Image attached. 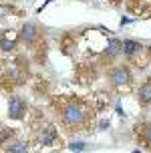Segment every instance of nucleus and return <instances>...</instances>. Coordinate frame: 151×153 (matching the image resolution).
Masks as SVG:
<instances>
[{
	"mask_svg": "<svg viewBox=\"0 0 151 153\" xmlns=\"http://www.w3.org/2000/svg\"><path fill=\"white\" fill-rule=\"evenodd\" d=\"M60 123L65 125V129L67 131H81L87 127V123L91 121V113L89 107H85L81 101H65L62 105H60Z\"/></svg>",
	"mask_w": 151,
	"mask_h": 153,
	"instance_id": "f257e3e1",
	"label": "nucleus"
},
{
	"mask_svg": "<svg viewBox=\"0 0 151 153\" xmlns=\"http://www.w3.org/2000/svg\"><path fill=\"white\" fill-rule=\"evenodd\" d=\"M107 81L113 89H123L133 83V71L127 62H119L107 71Z\"/></svg>",
	"mask_w": 151,
	"mask_h": 153,
	"instance_id": "f03ea898",
	"label": "nucleus"
},
{
	"mask_svg": "<svg viewBox=\"0 0 151 153\" xmlns=\"http://www.w3.org/2000/svg\"><path fill=\"white\" fill-rule=\"evenodd\" d=\"M26 111H28V103H26L22 97L12 95V97L8 99V119L20 121V119L26 117Z\"/></svg>",
	"mask_w": 151,
	"mask_h": 153,
	"instance_id": "7ed1b4c3",
	"label": "nucleus"
},
{
	"mask_svg": "<svg viewBox=\"0 0 151 153\" xmlns=\"http://www.w3.org/2000/svg\"><path fill=\"white\" fill-rule=\"evenodd\" d=\"M143 51V45L139 40H133V38H123L121 40V54L127 56V59H133Z\"/></svg>",
	"mask_w": 151,
	"mask_h": 153,
	"instance_id": "20e7f679",
	"label": "nucleus"
},
{
	"mask_svg": "<svg viewBox=\"0 0 151 153\" xmlns=\"http://www.w3.org/2000/svg\"><path fill=\"white\" fill-rule=\"evenodd\" d=\"M38 34H40V30H38V26L34 22H26L22 28H20V40L26 42L28 46H32L38 40Z\"/></svg>",
	"mask_w": 151,
	"mask_h": 153,
	"instance_id": "39448f33",
	"label": "nucleus"
},
{
	"mask_svg": "<svg viewBox=\"0 0 151 153\" xmlns=\"http://www.w3.org/2000/svg\"><path fill=\"white\" fill-rule=\"evenodd\" d=\"M137 101H139L141 107L151 105V79H145L143 83L139 85V89H137Z\"/></svg>",
	"mask_w": 151,
	"mask_h": 153,
	"instance_id": "423d86ee",
	"label": "nucleus"
},
{
	"mask_svg": "<svg viewBox=\"0 0 151 153\" xmlns=\"http://www.w3.org/2000/svg\"><path fill=\"white\" fill-rule=\"evenodd\" d=\"M117 56H121V40L119 38H111V40L107 42V48L103 51L101 59H103V61H113Z\"/></svg>",
	"mask_w": 151,
	"mask_h": 153,
	"instance_id": "0eeeda50",
	"label": "nucleus"
},
{
	"mask_svg": "<svg viewBox=\"0 0 151 153\" xmlns=\"http://www.w3.org/2000/svg\"><path fill=\"white\" fill-rule=\"evenodd\" d=\"M59 139V133H57V127L54 125H46L45 129L40 131V137H38V143L40 145H53L54 141Z\"/></svg>",
	"mask_w": 151,
	"mask_h": 153,
	"instance_id": "6e6552de",
	"label": "nucleus"
},
{
	"mask_svg": "<svg viewBox=\"0 0 151 153\" xmlns=\"http://www.w3.org/2000/svg\"><path fill=\"white\" fill-rule=\"evenodd\" d=\"M137 137L141 139L143 147H147L151 151V121H145L137 127Z\"/></svg>",
	"mask_w": 151,
	"mask_h": 153,
	"instance_id": "1a4fd4ad",
	"label": "nucleus"
},
{
	"mask_svg": "<svg viewBox=\"0 0 151 153\" xmlns=\"http://www.w3.org/2000/svg\"><path fill=\"white\" fill-rule=\"evenodd\" d=\"M28 143L26 141H20V139H16V141H12L10 145L4 147V153H28Z\"/></svg>",
	"mask_w": 151,
	"mask_h": 153,
	"instance_id": "9d476101",
	"label": "nucleus"
},
{
	"mask_svg": "<svg viewBox=\"0 0 151 153\" xmlns=\"http://www.w3.org/2000/svg\"><path fill=\"white\" fill-rule=\"evenodd\" d=\"M16 135L14 129H10V127H0V147H6L10 145V139Z\"/></svg>",
	"mask_w": 151,
	"mask_h": 153,
	"instance_id": "9b49d317",
	"label": "nucleus"
},
{
	"mask_svg": "<svg viewBox=\"0 0 151 153\" xmlns=\"http://www.w3.org/2000/svg\"><path fill=\"white\" fill-rule=\"evenodd\" d=\"M0 51H4V53H14L16 51V42L10 40V38L0 36Z\"/></svg>",
	"mask_w": 151,
	"mask_h": 153,
	"instance_id": "f8f14e48",
	"label": "nucleus"
},
{
	"mask_svg": "<svg viewBox=\"0 0 151 153\" xmlns=\"http://www.w3.org/2000/svg\"><path fill=\"white\" fill-rule=\"evenodd\" d=\"M68 149L71 151H85L87 149V143H83V141H73V143H68Z\"/></svg>",
	"mask_w": 151,
	"mask_h": 153,
	"instance_id": "ddd939ff",
	"label": "nucleus"
},
{
	"mask_svg": "<svg viewBox=\"0 0 151 153\" xmlns=\"http://www.w3.org/2000/svg\"><path fill=\"white\" fill-rule=\"evenodd\" d=\"M109 127H111L109 119H107V121H101V123H99V129H109Z\"/></svg>",
	"mask_w": 151,
	"mask_h": 153,
	"instance_id": "4468645a",
	"label": "nucleus"
},
{
	"mask_svg": "<svg viewBox=\"0 0 151 153\" xmlns=\"http://www.w3.org/2000/svg\"><path fill=\"white\" fill-rule=\"evenodd\" d=\"M121 0H111V4H119Z\"/></svg>",
	"mask_w": 151,
	"mask_h": 153,
	"instance_id": "2eb2a0df",
	"label": "nucleus"
},
{
	"mask_svg": "<svg viewBox=\"0 0 151 153\" xmlns=\"http://www.w3.org/2000/svg\"><path fill=\"white\" fill-rule=\"evenodd\" d=\"M147 53H149V59H151V46H149V48H147Z\"/></svg>",
	"mask_w": 151,
	"mask_h": 153,
	"instance_id": "dca6fc26",
	"label": "nucleus"
},
{
	"mask_svg": "<svg viewBox=\"0 0 151 153\" xmlns=\"http://www.w3.org/2000/svg\"><path fill=\"white\" fill-rule=\"evenodd\" d=\"M133 153H141V151H139V149H135V151H133Z\"/></svg>",
	"mask_w": 151,
	"mask_h": 153,
	"instance_id": "f3484780",
	"label": "nucleus"
}]
</instances>
